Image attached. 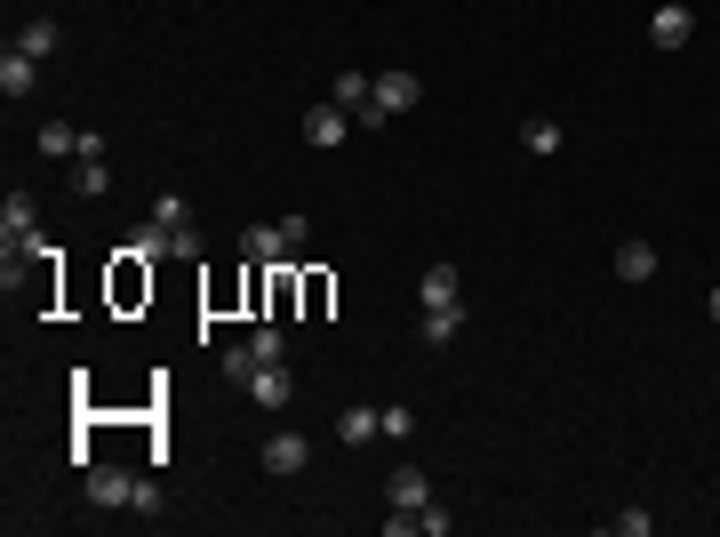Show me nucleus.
<instances>
[{
  "label": "nucleus",
  "mask_w": 720,
  "mask_h": 537,
  "mask_svg": "<svg viewBox=\"0 0 720 537\" xmlns=\"http://www.w3.org/2000/svg\"><path fill=\"white\" fill-rule=\"evenodd\" d=\"M616 281H657V249H648V241H616Z\"/></svg>",
  "instance_id": "12"
},
{
  "label": "nucleus",
  "mask_w": 720,
  "mask_h": 537,
  "mask_svg": "<svg viewBox=\"0 0 720 537\" xmlns=\"http://www.w3.org/2000/svg\"><path fill=\"white\" fill-rule=\"evenodd\" d=\"M56 41H64L56 17H24V32H17V49H24V56H56Z\"/></svg>",
  "instance_id": "14"
},
{
  "label": "nucleus",
  "mask_w": 720,
  "mask_h": 537,
  "mask_svg": "<svg viewBox=\"0 0 720 537\" xmlns=\"http://www.w3.org/2000/svg\"><path fill=\"white\" fill-rule=\"evenodd\" d=\"M304 465H313V442H304V433H289V425H281V433H272V442H264V474H281V482H289V474H304Z\"/></svg>",
  "instance_id": "4"
},
{
  "label": "nucleus",
  "mask_w": 720,
  "mask_h": 537,
  "mask_svg": "<svg viewBox=\"0 0 720 537\" xmlns=\"http://www.w3.org/2000/svg\"><path fill=\"white\" fill-rule=\"evenodd\" d=\"M32 81H41V56H24L9 41V56H0V96H32Z\"/></svg>",
  "instance_id": "9"
},
{
  "label": "nucleus",
  "mask_w": 720,
  "mask_h": 537,
  "mask_svg": "<svg viewBox=\"0 0 720 537\" xmlns=\"http://www.w3.org/2000/svg\"><path fill=\"white\" fill-rule=\"evenodd\" d=\"M0 241H9V249H24V241H32V200H24V193L0 200Z\"/></svg>",
  "instance_id": "13"
},
{
  "label": "nucleus",
  "mask_w": 720,
  "mask_h": 537,
  "mask_svg": "<svg viewBox=\"0 0 720 537\" xmlns=\"http://www.w3.org/2000/svg\"><path fill=\"white\" fill-rule=\"evenodd\" d=\"M521 145H529L536 161H553V153H561V121H529V128H521Z\"/></svg>",
  "instance_id": "18"
},
{
  "label": "nucleus",
  "mask_w": 720,
  "mask_h": 537,
  "mask_svg": "<svg viewBox=\"0 0 720 537\" xmlns=\"http://www.w3.org/2000/svg\"><path fill=\"white\" fill-rule=\"evenodd\" d=\"M41 153H49V161H81V153H88V128L49 121V128H41Z\"/></svg>",
  "instance_id": "11"
},
{
  "label": "nucleus",
  "mask_w": 720,
  "mask_h": 537,
  "mask_svg": "<svg viewBox=\"0 0 720 537\" xmlns=\"http://www.w3.org/2000/svg\"><path fill=\"white\" fill-rule=\"evenodd\" d=\"M128 506H136V514H160V482H153V474H136V497H128Z\"/></svg>",
  "instance_id": "24"
},
{
  "label": "nucleus",
  "mask_w": 720,
  "mask_h": 537,
  "mask_svg": "<svg viewBox=\"0 0 720 537\" xmlns=\"http://www.w3.org/2000/svg\"><path fill=\"white\" fill-rule=\"evenodd\" d=\"M153 217H160L168 233H177V225H192V217H185V193H153Z\"/></svg>",
  "instance_id": "21"
},
{
  "label": "nucleus",
  "mask_w": 720,
  "mask_h": 537,
  "mask_svg": "<svg viewBox=\"0 0 720 537\" xmlns=\"http://www.w3.org/2000/svg\"><path fill=\"white\" fill-rule=\"evenodd\" d=\"M385 506H432V482H425V465H393V482H385Z\"/></svg>",
  "instance_id": "8"
},
{
  "label": "nucleus",
  "mask_w": 720,
  "mask_h": 537,
  "mask_svg": "<svg viewBox=\"0 0 720 537\" xmlns=\"http://www.w3.org/2000/svg\"><path fill=\"white\" fill-rule=\"evenodd\" d=\"M345 137H353V113L336 105V96H328V105H313V113H304V145H321V153H336Z\"/></svg>",
  "instance_id": "3"
},
{
  "label": "nucleus",
  "mask_w": 720,
  "mask_h": 537,
  "mask_svg": "<svg viewBox=\"0 0 720 537\" xmlns=\"http://www.w3.org/2000/svg\"><path fill=\"white\" fill-rule=\"evenodd\" d=\"M368 96H376V81H368V73H336V105H345V113H361Z\"/></svg>",
  "instance_id": "19"
},
{
  "label": "nucleus",
  "mask_w": 720,
  "mask_h": 537,
  "mask_svg": "<svg viewBox=\"0 0 720 537\" xmlns=\"http://www.w3.org/2000/svg\"><path fill=\"white\" fill-rule=\"evenodd\" d=\"M249 401H257V410H289V401H296V378H289V361L257 369V378H249Z\"/></svg>",
  "instance_id": "7"
},
{
  "label": "nucleus",
  "mask_w": 720,
  "mask_h": 537,
  "mask_svg": "<svg viewBox=\"0 0 720 537\" xmlns=\"http://www.w3.org/2000/svg\"><path fill=\"white\" fill-rule=\"evenodd\" d=\"M648 41H657V49H689V41H697V9H689V0H657Z\"/></svg>",
  "instance_id": "2"
},
{
  "label": "nucleus",
  "mask_w": 720,
  "mask_h": 537,
  "mask_svg": "<svg viewBox=\"0 0 720 537\" xmlns=\"http://www.w3.org/2000/svg\"><path fill=\"white\" fill-rule=\"evenodd\" d=\"M376 425H385V442H408V433H417V417H408L400 401H393V410H376Z\"/></svg>",
  "instance_id": "22"
},
{
  "label": "nucleus",
  "mask_w": 720,
  "mask_h": 537,
  "mask_svg": "<svg viewBox=\"0 0 720 537\" xmlns=\"http://www.w3.org/2000/svg\"><path fill=\"white\" fill-rule=\"evenodd\" d=\"M417 306H425V313H432V306H465V273H457L449 257H440V265H425V281H417Z\"/></svg>",
  "instance_id": "5"
},
{
  "label": "nucleus",
  "mask_w": 720,
  "mask_h": 537,
  "mask_svg": "<svg viewBox=\"0 0 720 537\" xmlns=\"http://www.w3.org/2000/svg\"><path fill=\"white\" fill-rule=\"evenodd\" d=\"M336 433H345V442H376L385 425H376V410H368V401H353V410H345V425H336Z\"/></svg>",
  "instance_id": "20"
},
{
  "label": "nucleus",
  "mask_w": 720,
  "mask_h": 537,
  "mask_svg": "<svg viewBox=\"0 0 720 537\" xmlns=\"http://www.w3.org/2000/svg\"><path fill=\"white\" fill-rule=\"evenodd\" d=\"M240 257H249V265H281V257H296V249H289L281 225H240Z\"/></svg>",
  "instance_id": "6"
},
{
  "label": "nucleus",
  "mask_w": 720,
  "mask_h": 537,
  "mask_svg": "<svg viewBox=\"0 0 720 537\" xmlns=\"http://www.w3.org/2000/svg\"><path fill=\"white\" fill-rule=\"evenodd\" d=\"M240 345L257 353V369H272V361H289V338H281V329H272V321H264V329H249V338H240Z\"/></svg>",
  "instance_id": "17"
},
{
  "label": "nucleus",
  "mask_w": 720,
  "mask_h": 537,
  "mask_svg": "<svg viewBox=\"0 0 720 537\" xmlns=\"http://www.w3.org/2000/svg\"><path fill=\"white\" fill-rule=\"evenodd\" d=\"M121 257H136V265H153V257H168V225H160V217H145V225H128V241H121Z\"/></svg>",
  "instance_id": "10"
},
{
  "label": "nucleus",
  "mask_w": 720,
  "mask_h": 537,
  "mask_svg": "<svg viewBox=\"0 0 720 537\" xmlns=\"http://www.w3.org/2000/svg\"><path fill=\"white\" fill-rule=\"evenodd\" d=\"M648 529H657V514H640V506L616 514V537H648Z\"/></svg>",
  "instance_id": "23"
},
{
  "label": "nucleus",
  "mask_w": 720,
  "mask_h": 537,
  "mask_svg": "<svg viewBox=\"0 0 720 537\" xmlns=\"http://www.w3.org/2000/svg\"><path fill=\"white\" fill-rule=\"evenodd\" d=\"M81 489H88L96 514H113V506H128V497H136V474H128V465H88Z\"/></svg>",
  "instance_id": "1"
},
{
  "label": "nucleus",
  "mask_w": 720,
  "mask_h": 537,
  "mask_svg": "<svg viewBox=\"0 0 720 537\" xmlns=\"http://www.w3.org/2000/svg\"><path fill=\"white\" fill-rule=\"evenodd\" d=\"M73 193L81 200H105L113 193V169H105V161H73Z\"/></svg>",
  "instance_id": "15"
},
{
  "label": "nucleus",
  "mask_w": 720,
  "mask_h": 537,
  "mask_svg": "<svg viewBox=\"0 0 720 537\" xmlns=\"http://www.w3.org/2000/svg\"><path fill=\"white\" fill-rule=\"evenodd\" d=\"M417 329H425V345H449L457 329H465V306H432V313H425Z\"/></svg>",
  "instance_id": "16"
},
{
  "label": "nucleus",
  "mask_w": 720,
  "mask_h": 537,
  "mask_svg": "<svg viewBox=\"0 0 720 537\" xmlns=\"http://www.w3.org/2000/svg\"><path fill=\"white\" fill-rule=\"evenodd\" d=\"M712 321H720V289H712Z\"/></svg>",
  "instance_id": "25"
}]
</instances>
